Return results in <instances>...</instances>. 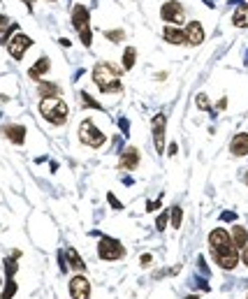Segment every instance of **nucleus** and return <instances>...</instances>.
<instances>
[{"mask_svg":"<svg viewBox=\"0 0 248 299\" xmlns=\"http://www.w3.org/2000/svg\"><path fill=\"white\" fill-rule=\"evenodd\" d=\"M209 246H211V253H213V260L218 262V267L223 269H234L239 264V255H236V246L232 241L230 232L223 228L213 230L209 234Z\"/></svg>","mask_w":248,"mask_h":299,"instance_id":"obj_1","label":"nucleus"},{"mask_svg":"<svg viewBox=\"0 0 248 299\" xmlns=\"http://www.w3.org/2000/svg\"><path fill=\"white\" fill-rule=\"evenodd\" d=\"M93 84L102 93H121V72L116 70L111 63H97L93 67Z\"/></svg>","mask_w":248,"mask_h":299,"instance_id":"obj_2","label":"nucleus"},{"mask_svg":"<svg viewBox=\"0 0 248 299\" xmlns=\"http://www.w3.org/2000/svg\"><path fill=\"white\" fill-rule=\"evenodd\" d=\"M40 114L49 121V123H54V126H63L67 121V105L61 100V97H42L40 102Z\"/></svg>","mask_w":248,"mask_h":299,"instance_id":"obj_3","label":"nucleus"},{"mask_svg":"<svg viewBox=\"0 0 248 299\" xmlns=\"http://www.w3.org/2000/svg\"><path fill=\"white\" fill-rule=\"evenodd\" d=\"M72 26H74V30L79 33V37H81L84 47H91V42H93V37H91V19H88V10H86L84 5H74V10H72Z\"/></svg>","mask_w":248,"mask_h":299,"instance_id":"obj_4","label":"nucleus"},{"mask_svg":"<svg viewBox=\"0 0 248 299\" xmlns=\"http://www.w3.org/2000/svg\"><path fill=\"white\" fill-rule=\"evenodd\" d=\"M79 139H81V144H86V146H91V149H100L104 142H107V137H104L102 132L95 128V123H93L91 119H86L81 126H79Z\"/></svg>","mask_w":248,"mask_h":299,"instance_id":"obj_5","label":"nucleus"},{"mask_svg":"<svg viewBox=\"0 0 248 299\" xmlns=\"http://www.w3.org/2000/svg\"><path fill=\"white\" fill-rule=\"evenodd\" d=\"M97 255L107 260V262H116V260H121L126 255V248H123L121 241L111 239V237H102L100 244H97Z\"/></svg>","mask_w":248,"mask_h":299,"instance_id":"obj_6","label":"nucleus"},{"mask_svg":"<svg viewBox=\"0 0 248 299\" xmlns=\"http://www.w3.org/2000/svg\"><path fill=\"white\" fill-rule=\"evenodd\" d=\"M160 19L167 21V24H181L183 19H186V12H183L181 3H176V0H167L160 10Z\"/></svg>","mask_w":248,"mask_h":299,"instance_id":"obj_7","label":"nucleus"},{"mask_svg":"<svg viewBox=\"0 0 248 299\" xmlns=\"http://www.w3.org/2000/svg\"><path fill=\"white\" fill-rule=\"evenodd\" d=\"M31 44H33L31 37L24 35V33H17V35L7 42V51H10V54H12L17 60H21V58H24V54H26V49L31 47Z\"/></svg>","mask_w":248,"mask_h":299,"instance_id":"obj_8","label":"nucleus"},{"mask_svg":"<svg viewBox=\"0 0 248 299\" xmlns=\"http://www.w3.org/2000/svg\"><path fill=\"white\" fill-rule=\"evenodd\" d=\"M70 294H72L74 299H86V297H91V283L86 281L81 274L74 276L72 281H70Z\"/></svg>","mask_w":248,"mask_h":299,"instance_id":"obj_9","label":"nucleus"},{"mask_svg":"<svg viewBox=\"0 0 248 299\" xmlns=\"http://www.w3.org/2000/svg\"><path fill=\"white\" fill-rule=\"evenodd\" d=\"M165 123H167L165 114H158L153 119V142H156L158 153H163V149H165Z\"/></svg>","mask_w":248,"mask_h":299,"instance_id":"obj_10","label":"nucleus"},{"mask_svg":"<svg viewBox=\"0 0 248 299\" xmlns=\"http://www.w3.org/2000/svg\"><path fill=\"white\" fill-rule=\"evenodd\" d=\"M186 37H188V42H190V44H202V42H204V30H202L200 21H188Z\"/></svg>","mask_w":248,"mask_h":299,"instance_id":"obj_11","label":"nucleus"},{"mask_svg":"<svg viewBox=\"0 0 248 299\" xmlns=\"http://www.w3.org/2000/svg\"><path fill=\"white\" fill-rule=\"evenodd\" d=\"M232 156H248V132H239L230 144Z\"/></svg>","mask_w":248,"mask_h":299,"instance_id":"obj_12","label":"nucleus"},{"mask_svg":"<svg viewBox=\"0 0 248 299\" xmlns=\"http://www.w3.org/2000/svg\"><path fill=\"white\" fill-rule=\"evenodd\" d=\"M137 165H140V151L135 149V146H128L121 156V167L123 169H135Z\"/></svg>","mask_w":248,"mask_h":299,"instance_id":"obj_13","label":"nucleus"},{"mask_svg":"<svg viewBox=\"0 0 248 299\" xmlns=\"http://www.w3.org/2000/svg\"><path fill=\"white\" fill-rule=\"evenodd\" d=\"M3 135H5L7 139H12L14 144H24V139H26V128H24V126H14V123H10V126H3Z\"/></svg>","mask_w":248,"mask_h":299,"instance_id":"obj_14","label":"nucleus"},{"mask_svg":"<svg viewBox=\"0 0 248 299\" xmlns=\"http://www.w3.org/2000/svg\"><path fill=\"white\" fill-rule=\"evenodd\" d=\"M163 35H165V42H170V44H188L186 30H179V28L167 26V28L163 30Z\"/></svg>","mask_w":248,"mask_h":299,"instance_id":"obj_15","label":"nucleus"},{"mask_svg":"<svg viewBox=\"0 0 248 299\" xmlns=\"http://www.w3.org/2000/svg\"><path fill=\"white\" fill-rule=\"evenodd\" d=\"M49 67H51L49 58H47V56H42V58H37V63L31 67V70H28V77L35 79V81H37V79H42V74H47Z\"/></svg>","mask_w":248,"mask_h":299,"instance_id":"obj_16","label":"nucleus"},{"mask_svg":"<svg viewBox=\"0 0 248 299\" xmlns=\"http://www.w3.org/2000/svg\"><path fill=\"white\" fill-rule=\"evenodd\" d=\"M232 241H234L236 248H243V246L248 244V232L241 225H234V228H232Z\"/></svg>","mask_w":248,"mask_h":299,"instance_id":"obj_17","label":"nucleus"},{"mask_svg":"<svg viewBox=\"0 0 248 299\" xmlns=\"http://www.w3.org/2000/svg\"><path fill=\"white\" fill-rule=\"evenodd\" d=\"M232 24L236 28H248V5H241L232 17Z\"/></svg>","mask_w":248,"mask_h":299,"instance_id":"obj_18","label":"nucleus"},{"mask_svg":"<svg viewBox=\"0 0 248 299\" xmlns=\"http://www.w3.org/2000/svg\"><path fill=\"white\" fill-rule=\"evenodd\" d=\"M135 58H137V51H135L133 47H128L126 54H123V67H126V70H133V67H135Z\"/></svg>","mask_w":248,"mask_h":299,"instance_id":"obj_19","label":"nucleus"},{"mask_svg":"<svg viewBox=\"0 0 248 299\" xmlns=\"http://www.w3.org/2000/svg\"><path fill=\"white\" fill-rule=\"evenodd\" d=\"M58 93H61V90H58L56 84H40V95L42 97H56Z\"/></svg>","mask_w":248,"mask_h":299,"instance_id":"obj_20","label":"nucleus"},{"mask_svg":"<svg viewBox=\"0 0 248 299\" xmlns=\"http://www.w3.org/2000/svg\"><path fill=\"white\" fill-rule=\"evenodd\" d=\"M67 257H70V267H74L77 271H84L86 269V264L79 260V255H77V251H74V248H70V251H67Z\"/></svg>","mask_w":248,"mask_h":299,"instance_id":"obj_21","label":"nucleus"},{"mask_svg":"<svg viewBox=\"0 0 248 299\" xmlns=\"http://www.w3.org/2000/svg\"><path fill=\"white\" fill-rule=\"evenodd\" d=\"M79 100L84 102V107H93V109H100V102H95V100H93V97L88 95V93H86V90H81V95H79Z\"/></svg>","mask_w":248,"mask_h":299,"instance_id":"obj_22","label":"nucleus"},{"mask_svg":"<svg viewBox=\"0 0 248 299\" xmlns=\"http://www.w3.org/2000/svg\"><path fill=\"white\" fill-rule=\"evenodd\" d=\"M181 216H183V211L179 209V207H174V209L170 211V218H172V225H174V228H181Z\"/></svg>","mask_w":248,"mask_h":299,"instance_id":"obj_23","label":"nucleus"},{"mask_svg":"<svg viewBox=\"0 0 248 299\" xmlns=\"http://www.w3.org/2000/svg\"><path fill=\"white\" fill-rule=\"evenodd\" d=\"M104 35H107L111 42H121L123 37H126V33H123V30H107Z\"/></svg>","mask_w":248,"mask_h":299,"instance_id":"obj_24","label":"nucleus"},{"mask_svg":"<svg viewBox=\"0 0 248 299\" xmlns=\"http://www.w3.org/2000/svg\"><path fill=\"white\" fill-rule=\"evenodd\" d=\"M14 292H17V283H14L12 278H7V285H5V290H3V297H12Z\"/></svg>","mask_w":248,"mask_h":299,"instance_id":"obj_25","label":"nucleus"},{"mask_svg":"<svg viewBox=\"0 0 248 299\" xmlns=\"http://www.w3.org/2000/svg\"><path fill=\"white\" fill-rule=\"evenodd\" d=\"M14 271H17V262H14V260H5V274H7V278H12Z\"/></svg>","mask_w":248,"mask_h":299,"instance_id":"obj_26","label":"nucleus"},{"mask_svg":"<svg viewBox=\"0 0 248 299\" xmlns=\"http://www.w3.org/2000/svg\"><path fill=\"white\" fill-rule=\"evenodd\" d=\"M7 24H10V21H7V17H3V14H0V40H3V37H7Z\"/></svg>","mask_w":248,"mask_h":299,"instance_id":"obj_27","label":"nucleus"},{"mask_svg":"<svg viewBox=\"0 0 248 299\" xmlns=\"http://www.w3.org/2000/svg\"><path fill=\"white\" fill-rule=\"evenodd\" d=\"M165 225H167V214H163V216H160V218L156 221V230H158V232H163Z\"/></svg>","mask_w":248,"mask_h":299,"instance_id":"obj_28","label":"nucleus"},{"mask_svg":"<svg viewBox=\"0 0 248 299\" xmlns=\"http://www.w3.org/2000/svg\"><path fill=\"white\" fill-rule=\"evenodd\" d=\"M107 200H109V204H111L114 209H123V204L118 202V200H116V195H114V192H109V195H107Z\"/></svg>","mask_w":248,"mask_h":299,"instance_id":"obj_29","label":"nucleus"},{"mask_svg":"<svg viewBox=\"0 0 248 299\" xmlns=\"http://www.w3.org/2000/svg\"><path fill=\"white\" fill-rule=\"evenodd\" d=\"M197 107H200V109H209V100H206L204 93H200V95H197Z\"/></svg>","mask_w":248,"mask_h":299,"instance_id":"obj_30","label":"nucleus"},{"mask_svg":"<svg viewBox=\"0 0 248 299\" xmlns=\"http://www.w3.org/2000/svg\"><path fill=\"white\" fill-rule=\"evenodd\" d=\"M151 262H153V255L151 253H144V255H142V267H149Z\"/></svg>","mask_w":248,"mask_h":299,"instance_id":"obj_31","label":"nucleus"},{"mask_svg":"<svg viewBox=\"0 0 248 299\" xmlns=\"http://www.w3.org/2000/svg\"><path fill=\"white\" fill-rule=\"evenodd\" d=\"M158 207H160V200H156V202L151 200V202L146 204V211H153V209H158Z\"/></svg>","mask_w":248,"mask_h":299,"instance_id":"obj_32","label":"nucleus"},{"mask_svg":"<svg viewBox=\"0 0 248 299\" xmlns=\"http://www.w3.org/2000/svg\"><path fill=\"white\" fill-rule=\"evenodd\" d=\"M223 221H236V214H232V211H225V214H223Z\"/></svg>","mask_w":248,"mask_h":299,"instance_id":"obj_33","label":"nucleus"},{"mask_svg":"<svg viewBox=\"0 0 248 299\" xmlns=\"http://www.w3.org/2000/svg\"><path fill=\"white\" fill-rule=\"evenodd\" d=\"M241 262H243V264H246V267H248V244L243 246V255H241Z\"/></svg>","mask_w":248,"mask_h":299,"instance_id":"obj_34","label":"nucleus"},{"mask_svg":"<svg viewBox=\"0 0 248 299\" xmlns=\"http://www.w3.org/2000/svg\"><path fill=\"white\" fill-rule=\"evenodd\" d=\"M176 149H179V146L172 142V144H170V156H176Z\"/></svg>","mask_w":248,"mask_h":299,"instance_id":"obj_35","label":"nucleus"},{"mask_svg":"<svg viewBox=\"0 0 248 299\" xmlns=\"http://www.w3.org/2000/svg\"><path fill=\"white\" fill-rule=\"evenodd\" d=\"M121 128H123V135H128V121L121 119Z\"/></svg>","mask_w":248,"mask_h":299,"instance_id":"obj_36","label":"nucleus"},{"mask_svg":"<svg viewBox=\"0 0 248 299\" xmlns=\"http://www.w3.org/2000/svg\"><path fill=\"white\" fill-rule=\"evenodd\" d=\"M26 3V7H28V10H33V3H35V0H24Z\"/></svg>","mask_w":248,"mask_h":299,"instance_id":"obj_37","label":"nucleus"},{"mask_svg":"<svg viewBox=\"0 0 248 299\" xmlns=\"http://www.w3.org/2000/svg\"><path fill=\"white\" fill-rule=\"evenodd\" d=\"M246 185H248V174H246Z\"/></svg>","mask_w":248,"mask_h":299,"instance_id":"obj_38","label":"nucleus"},{"mask_svg":"<svg viewBox=\"0 0 248 299\" xmlns=\"http://www.w3.org/2000/svg\"><path fill=\"white\" fill-rule=\"evenodd\" d=\"M51 3H54V0H51Z\"/></svg>","mask_w":248,"mask_h":299,"instance_id":"obj_39","label":"nucleus"}]
</instances>
